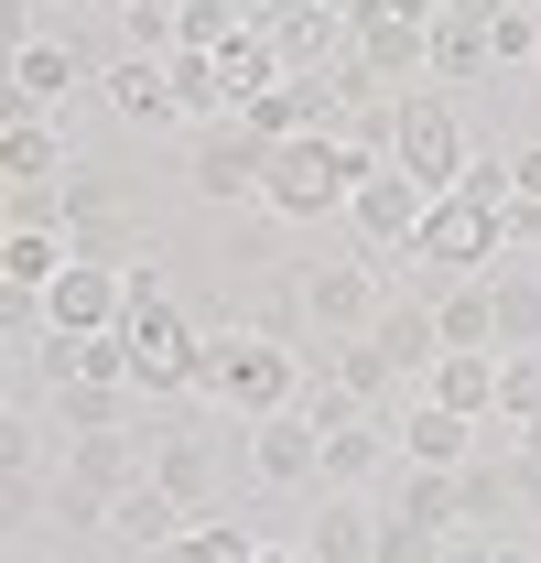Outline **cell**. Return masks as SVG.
<instances>
[{
	"label": "cell",
	"mask_w": 541,
	"mask_h": 563,
	"mask_svg": "<svg viewBox=\"0 0 541 563\" xmlns=\"http://www.w3.org/2000/svg\"><path fill=\"white\" fill-rule=\"evenodd\" d=\"M76 87H87V44H76V33H22V44H11V120H22V109H55Z\"/></svg>",
	"instance_id": "cell-15"
},
{
	"label": "cell",
	"mask_w": 541,
	"mask_h": 563,
	"mask_svg": "<svg viewBox=\"0 0 541 563\" xmlns=\"http://www.w3.org/2000/svg\"><path fill=\"white\" fill-rule=\"evenodd\" d=\"M487 44H498V66H541V0H498Z\"/></svg>",
	"instance_id": "cell-30"
},
{
	"label": "cell",
	"mask_w": 541,
	"mask_h": 563,
	"mask_svg": "<svg viewBox=\"0 0 541 563\" xmlns=\"http://www.w3.org/2000/svg\"><path fill=\"white\" fill-rule=\"evenodd\" d=\"M498 422H541V347L498 357Z\"/></svg>",
	"instance_id": "cell-32"
},
{
	"label": "cell",
	"mask_w": 541,
	"mask_h": 563,
	"mask_svg": "<svg viewBox=\"0 0 541 563\" xmlns=\"http://www.w3.org/2000/svg\"><path fill=\"white\" fill-rule=\"evenodd\" d=\"M152 477L206 520V509H217V444H206V433H163V444H152Z\"/></svg>",
	"instance_id": "cell-24"
},
{
	"label": "cell",
	"mask_w": 541,
	"mask_h": 563,
	"mask_svg": "<svg viewBox=\"0 0 541 563\" xmlns=\"http://www.w3.org/2000/svg\"><path fill=\"white\" fill-rule=\"evenodd\" d=\"M152 11H185V0H152Z\"/></svg>",
	"instance_id": "cell-39"
},
{
	"label": "cell",
	"mask_w": 541,
	"mask_h": 563,
	"mask_svg": "<svg viewBox=\"0 0 541 563\" xmlns=\"http://www.w3.org/2000/svg\"><path fill=\"white\" fill-rule=\"evenodd\" d=\"M120 347H131V390L141 401H196V357L206 336L163 303V282L131 272V303H120Z\"/></svg>",
	"instance_id": "cell-3"
},
{
	"label": "cell",
	"mask_w": 541,
	"mask_h": 563,
	"mask_svg": "<svg viewBox=\"0 0 541 563\" xmlns=\"http://www.w3.org/2000/svg\"><path fill=\"white\" fill-rule=\"evenodd\" d=\"M422 292H433L444 357H455V347H487V357H498V292H487V272H476V282H422Z\"/></svg>",
	"instance_id": "cell-22"
},
{
	"label": "cell",
	"mask_w": 541,
	"mask_h": 563,
	"mask_svg": "<svg viewBox=\"0 0 541 563\" xmlns=\"http://www.w3.org/2000/svg\"><path fill=\"white\" fill-rule=\"evenodd\" d=\"M196 531V509L163 488V477H131V488L109 498V542H131V553H163V542H185Z\"/></svg>",
	"instance_id": "cell-17"
},
{
	"label": "cell",
	"mask_w": 541,
	"mask_h": 563,
	"mask_svg": "<svg viewBox=\"0 0 541 563\" xmlns=\"http://www.w3.org/2000/svg\"><path fill=\"white\" fill-rule=\"evenodd\" d=\"M509 433H520V466L541 477V422H509Z\"/></svg>",
	"instance_id": "cell-38"
},
{
	"label": "cell",
	"mask_w": 541,
	"mask_h": 563,
	"mask_svg": "<svg viewBox=\"0 0 541 563\" xmlns=\"http://www.w3.org/2000/svg\"><path fill=\"white\" fill-rule=\"evenodd\" d=\"M303 379H314V368L292 357V336H270V325H228V336H206V357H196V401H206V412H228V422L292 412Z\"/></svg>",
	"instance_id": "cell-1"
},
{
	"label": "cell",
	"mask_w": 541,
	"mask_h": 563,
	"mask_svg": "<svg viewBox=\"0 0 541 563\" xmlns=\"http://www.w3.org/2000/svg\"><path fill=\"white\" fill-rule=\"evenodd\" d=\"M346 55L390 98H411V87H433V22H401L390 0H346Z\"/></svg>",
	"instance_id": "cell-7"
},
{
	"label": "cell",
	"mask_w": 541,
	"mask_h": 563,
	"mask_svg": "<svg viewBox=\"0 0 541 563\" xmlns=\"http://www.w3.org/2000/svg\"><path fill=\"white\" fill-rule=\"evenodd\" d=\"M314 563H379V509L357 488H314V531H303Z\"/></svg>",
	"instance_id": "cell-20"
},
{
	"label": "cell",
	"mask_w": 541,
	"mask_h": 563,
	"mask_svg": "<svg viewBox=\"0 0 541 563\" xmlns=\"http://www.w3.org/2000/svg\"><path fill=\"white\" fill-rule=\"evenodd\" d=\"M379 466H390V433H379V422L325 433V488H357V477H379Z\"/></svg>",
	"instance_id": "cell-29"
},
{
	"label": "cell",
	"mask_w": 541,
	"mask_h": 563,
	"mask_svg": "<svg viewBox=\"0 0 541 563\" xmlns=\"http://www.w3.org/2000/svg\"><path fill=\"white\" fill-rule=\"evenodd\" d=\"M422 217H433V196L411 185L401 163H379V174L346 196V228H357V250H411V239H422Z\"/></svg>",
	"instance_id": "cell-11"
},
{
	"label": "cell",
	"mask_w": 541,
	"mask_h": 563,
	"mask_svg": "<svg viewBox=\"0 0 541 563\" xmlns=\"http://www.w3.org/2000/svg\"><path fill=\"white\" fill-rule=\"evenodd\" d=\"M487 66H498L487 22H466V11H444V22H433V87H476Z\"/></svg>",
	"instance_id": "cell-25"
},
{
	"label": "cell",
	"mask_w": 541,
	"mask_h": 563,
	"mask_svg": "<svg viewBox=\"0 0 541 563\" xmlns=\"http://www.w3.org/2000/svg\"><path fill=\"white\" fill-rule=\"evenodd\" d=\"M303 412L325 422V433H346V422H368V401H357V390H346L336 368H314V379H303Z\"/></svg>",
	"instance_id": "cell-35"
},
{
	"label": "cell",
	"mask_w": 541,
	"mask_h": 563,
	"mask_svg": "<svg viewBox=\"0 0 541 563\" xmlns=\"http://www.w3.org/2000/svg\"><path fill=\"white\" fill-rule=\"evenodd\" d=\"M270 76H281V66H270V44L250 33V22H239V33L217 44V87H228V109H250V98H261Z\"/></svg>",
	"instance_id": "cell-28"
},
{
	"label": "cell",
	"mask_w": 541,
	"mask_h": 563,
	"mask_svg": "<svg viewBox=\"0 0 541 563\" xmlns=\"http://www.w3.org/2000/svg\"><path fill=\"white\" fill-rule=\"evenodd\" d=\"M98 87H109V109H120L131 131H174V120H185V98H174V55H120Z\"/></svg>",
	"instance_id": "cell-18"
},
{
	"label": "cell",
	"mask_w": 541,
	"mask_h": 563,
	"mask_svg": "<svg viewBox=\"0 0 541 563\" xmlns=\"http://www.w3.org/2000/svg\"><path fill=\"white\" fill-rule=\"evenodd\" d=\"M368 336H379V357L401 368V390H422V379L444 368V325H433V292H390Z\"/></svg>",
	"instance_id": "cell-16"
},
{
	"label": "cell",
	"mask_w": 541,
	"mask_h": 563,
	"mask_svg": "<svg viewBox=\"0 0 541 563\" xmlns=\"http://www.w3.org/2000/svg\"><path fill=\"white\" fill-rule=\"evenodd\" d=\"M66 174H76V141L55 131V109L0 120V185H11V196H44V185H66Z\"/></svg>",
	"instance_id": "cell-14"
},
{
	"label": "cell",
	"mask_w": 541,
	"mask_h": 563,
	"mask_svg": "<svg viewBox=\"0 0 541 563\" xmlns=\"http://www.w3.org/2000/svg\"><path fill=\"white\" fill-rule=\"evenodd\" d=\"M390 163H401L422 196H455V185H466V163H476V152H466V120H455V98H444V87H411V98H401Z\"/></svg>",
	"instance_id": "cell-6"
},
{
	"label": "cell",
	"mask_w": 541,
	"mask_h": 563,
	"mask_svg": "<svg viewBox=\"0 0 541 563\" xmlns=\"http://www.w3.org/2000/svg\"><path fill=\"white\" fill-rule=\"evenodd\" d=\"M379 563H444V542L411 531V520H379Z\"/></svg>",
	"instance_id": "cell-36"
},
{
	"label": "cell",
	"mask_w": 541,
	"mask_h": 563,
	"mask_svg": "<svg viewBox=\"0 0 541 563\" xmlns=\"http://www.w3.org/2000/svg\"><path fill=\"white\" fill-rule=\"evenodd\" d=\"M422 401H444V412H476V422H498V357L487 347H455L433 379H422Z\"/></svg>",
	"instance_id": "cell-23"
},
{
	"label": "cell",
	"mask_w": 541,
	"mask_h": 563,
	"mask_svg": "<svg viewBox=\"0 0 541 563\" xmlns=\"http://www.w3.org/2000/svg\"><path fill=\"white\" fill-rule=\"evenodd\" d=\"M185 553H196V563H250V553H261V531H250V520H217V509H206L196 531H185Z\"/></svg>",
	"instance_id": "cell-34"
},
{
	"label": "cell",
	"mask_w": 541,
	"mask_h": 563,
	"mask_svg": "<svg viewBox=\"0 0 541 563\" xmlns=\"http://www.w3.org/2000/svg\"><path fill=\"white\" fill-rule=\"evenodd\" d=\"M66 261H76V239L55 217H11V239H0V282H11V292H44Z\"/></svg>",
	"instance_id": "cell-21"
},
{
	"label": "cell",
	"mask_w": 541,
	"mask_h": 563,
	"mask_svg": "<svg viewBox=\"0 0 541 563\" xmlns=\"http://www.w3.org/2000/svg\"><path fill=\"white\" fill-rule=\"evenodd\" d=\"M239 444H250V488H281V498H314L325 488V422L303 412H270V422H239Z\"/></svg>",
	"instance_id": "cell-8"
},
{
	"label": "cell",
	"mask_w": 541,
	"mask_h": 563,
	"mask_svg": "<svg viewBox=\"0 0 541 563\" xmlns=\"http://www.w3.org/2000/svg\"><path fill=\"white\" fill-rule=\"evenodd\" d=\"M120 196H131L120 174H98V163H76L66 185H55V217H66V228H76V217H120Z\"/></svg>",
	"instance_id": "cell-31"
},
{
	"label": "cell",
	"mask_w": 541,
	"mask_h": 563,
	"mask_svg": "<svg viewBox=\"0 0 541 563\" xmlns=\"http://www.w3.org/2000/svg\"><path fill=\"white\" fill-rule=\"evenodd\" d=\"M185 174H196V196H206V207H239V196H261L270 141L250 131V120H217V131L196 141V163H185Z\"/></svg>",
	"instance_id": "cell-12"
},
{
	"label": "cell",
	"mask_w": 541,
	"mask_h": 563,
	"mask_svg": "<svg viewBox=\"0 0 541 563\" xmlns=\"http://www.w3.org/2000/svg\"><path fill=\"white\" fill-rule=\"evenodd\" d=\"M401 455H411V466H476V455H487V422H476V412H444V401H422V390H411Z\"/></svg>",
	"instance_id": "cell-19"
},
{
	"label": "cell",
	"mask_w": 541,
	"mask_h": 563,
	"mask_svg": "<svg viewBox=\"0 0 541 563\" xmlns=\"http://www.w3.org/2000/svg\"><path fill=\"white\" fill-rule=\"evenodd\" d=\"M336 379L357 390V401H379V390H401V368L379 357V336H346V347H336Z\"/></svg>",
	"instance_id": "cell-33"
},
{
	"label": "cell",
	"mask_w": 541,
	"mask_h": 563,
	"mask_svg": "<svg viewBox=\"0 0 541 563\" xmlns=\"http://www.w3.org/2000/svg\"><path fill=\"white\" fill-rule=\"evenodd\" d=\"M422 282H476L509 261V207H476V196H433V217H422V239L401 250ZM411 282V292H422Z\"/></svg>",
	"instance_id": "cell-4"
},
{
	"label": "cell",
	"mask_w": 541,
	"mask_h": 563,
	"mask_svg": "<svg viewBox=\"0 0 541 563\" xmlns=\"http://www.w3.org/2000/svg\"><path fill=\"white\" fill-rule=\"evenodd\" d=\"M509 196H520V207H541V141H520V152H509Z\"/></svg>",
	"instance_id": "cell-37"
},
{
	"label": "cell",
	"mask_w": 541,
	"mask_h": 563,
	"mask_svg": "<svg viewBox=\"0 0 541 563\" xmlns=\"http://www.w3.org/2000/svg\"><path fill=\"white\" fill-rule=\"evenodd\" d=\"M120 303H131V272H109V261H66V272L44 282V325H55V336L120 325Z\"/></svg>",
	"instance_id": "cell-13"
},
{
	"label": "cell",
	"mask_w": 541,
	"mask_h": 563,
	"mask_svg": "<svg viewBox=\"0 0 541 563\" xmlns=\"http://www.w3.org/2000/svg\"><path fill=\"white\" fill-rule=\"evenodd\" d=\"M292 303H303V325L325 336V347H346V336H368L379 325V272L368 261H314V272H292Z\"/></svg>",
	"instance_id": "cell-9"
},
{
	"label": "cell",
	"mask_w": 541,
	"mask_h": 563,
	"mask_svg": "<svg viewBox=\"0 0 541 563\" xmlns=\"http://www.w3.org/2000/svg\"><path fill=\"white\" fill-rule=\"evenodd\" d=\"M250 33L270 44V66H281V76H325L346 55V11H325V0H261Z\"/></svg>",
	"instance_id": "cell-10"
},
{
	"label": "cell",
	"mask_w": 541,
	"mask_h": 563,
	"mask_svg": "<svg viewBox=\"0 0 541 563\" xmlns=\"http://www.w3.org/2000/svg\"><path fill=\"white\" fill-rule=\"evenodd\" d=\"M487 292H498V357H509V347H541V282L498 261V272H487Z\"/></svg>",
	"instance_id": "cell-27"
},
{
	"label": "cell",
	"mask_w": 541,
	"mask_h": 563,
	"mask_svg": "<svg viewBox=\"0 0 541 563\" xmlns=\"http://www.w3.org/2000/svg\"><path fill=\"white\" fill-rule=\"evenodd\" d=\"M152 477V444L141 433H66V488H55V520L76 531H109V498Z\"/></svg>",
	"instance_id": "cell-5"
},
{
	"label": "cell",
	"mask_w": 541,
	"mask_h": 563,
	"mask_svg": "<svg viewBox=\"0 0 541 563\" xmlns=\"http://www.w3.org/2000/svg\"><path fill=\"white\" fill-rule=\"evenodd\" d=\"M131 401L120 379H87V390H55V433H131Z\"/></svg>",
	"instance_id": "cell-26"
},
{
	"label": "cell",
	"mask_w": 541,
	"mask_h": 563,
	"mask_svg": "<svg viewBox=\"0 0 541 563\" xmlns=\"http://www.w3.org/2000/svg\"><path fill=\"white\" fill-rule=\"evenodd\" d=\"M379 163L357 152L346 131H303V141H270V174H261V207L281 217V228H325V217H346V196L368 185Z\"/></svg>",
	"instance_id": "cell-2"
}]
</instances>
